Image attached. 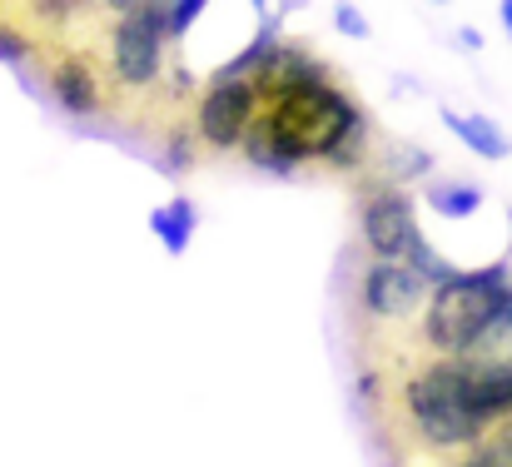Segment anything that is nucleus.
I'll return each mask as SVG.
<instances>
[{"label": "nucleus", "mask_w": 512, "mask_h": 467, "mask_svg": "<svg viewBox=\"0 0 512 467\" xmlns=\"http://www.w3.org/2000/svg\"><path fill=\"white\" fill-rule=\"evenodd\" d=\"M165 0H120L110 25V70L120 90H155L165 80Z\"/></svg>", "instance_id": "20e7f679"}, {"label": "nucleus", "mask_w": 512, "mask_h": 467, "mask_svg": "<svg viewBox=\"0 0 512 467\" xmlns=\"http://www.w3.org/2000/svg\"><path fill=\"white\" fill-rule=\"evenodd\" d=\"M254 115H259L254 80H209V90L194 110V130L209 150H239Z\"/></svg>", "instance_id": "423d86ee"}, {"label": "nucleus", "mask_w": 512, "mask_h": 467, "mask_svg": "<svg viewBox=\"0 0 512 467\" xmlns=\"http://www.w3.org/2000/svg\"><path fill=\"white\" fill-rule=\"evenodd\" d=\"M194 224H199V214H194L189 194H174L170 204L150 209V229L160 234V244H165V254H170V259H179V254L189 249V234H194Z\"/></svg>", "instance_id": "9b49d317"}, {"label": "nucleus", "mask_w": 512, "mask_h": 467, "mask_svg": "<svg viewBox=\"0 0 512 467\" xmlns=\"http://www.w3.org/2000/svg\"><path fill=\"white\" fill-rule=\"evenodd\" d=\"M512 289V254L493 259L488 269H458L448 284H438L428 294V309H423V343L443 358H463V348L488 328V318L498 313V304L508 299Z\"/></svg>", "instance_id": "f03ea898"}, {"label": "nucleus", "mask_w": 512, "mask_h": 467, "mask_svg": "<svg viewBox=\"0 0 512 467\" xmlns=\"http://www.w3.org/2000/svg\"><path fill=\"white\" fill-rule=\"evenodd\" d=\"M463 363V403L473 413V423L488 433L498 418L512 413V363Z\"/></svg>", "instance_id": "6e6552de"}, {"label": "nucleus", "mask_w": 512, "mask_h": 467, "mask_svg": "<svg viewBox=\"0 0 512 467\" xmlns=\"http://www.w3.org/2000/svg\"><path fill=\"white\" fill-rule=\"evenodd\" d=\"M259 115L244 135V155L259 169L289 174L309 159L358 169L368 159V115L329 75L309 85H254Z\"/></svg>", "instance_id": "f257e3e1"}, {"label": "nucleus", "mask_w": 512, "mask_h": 467, "mask_svg": "<svg viewBox=\"0 0 512 467\" xmlns=\"http://www.w3.org/2000/svg\"><path fill=\"white\" fill-rule=\"evenodd\" d=\"M423 199H428V209L443 214V219H468V214L483 209V189L468 184V179H438V184H423Z\"/></svg>", "instance_id": "f8f14e48"}, {"label": "nucleus", "mask_w": 512, "mask_h": 467, "mask_svg": "<svg viewBox=\"0 0 512 467\" xmlns=\"http://www.w3.org/2000/svg\"><path fill=\"white\" fill-rule=\"evenodd\" d=\"M398 413H403V428L413 433V443L428 453H458L483 438V428L473 423V413L463 403V363L458 358L423 363L398 388Z\"/></svg>", "instance_id": "7ed1b4c3"}, {"label": "nucleus", "mask_w": 512, "mask_h": 467, "mask_svg": "<svg viewBox=\"0 0 512 467\" xmlns=\"http://www.w3.org/2000/svg\"><path fill=\"white\" fill-rule=\"evenodd\" d=\"M358 229H363L368 254H373V259H388V264H408V259L423 249V234H418V204H413L408 189H393V184H373V189H363Z\"/></svg>", "instance_id": "39448f33"}, {"label": "nucleus", "mask_w": 512, "mask_h": 467, "mask_svg": "<svg viewBox=\"0 0 512 467\" xmlns=\"http://www.w3.org/2000/svg\"><path fill=\"white\" fill-rule=\"evenodd\" d=\"M428 284L413 274V264H388V259H368L363 279H358V309L373 323H403L408 313L428 304Z\"/></svg>", "instance_id": "0eeeda50"}, {"label": "nucleus", "mask_w": 512, "mask_h": 467, "mask_svg": "<svg viewBox=\"0 0 512 467\" xmlns=\"http://www.w3.org/2000/svg\"><path fill=\"white\" fill-rule=\"evenodd\" d=\"M204 15H209V5H204V0H179V5H165V45L189 40L194 20H204Z\"/></svg>", "instance_id": "2eb2a0df"}, {"label": "nucleus", "mask_w": 512, "mask_h": 467, "mask_svg": "<svg viewBox=\"0 0 512 467\" xmlns=\"http://www.w3.org/2000/svg\"><path fill=\"white\" fill-rule=\"evenodd\" d=\"M423 174H433V155H428V150H418V145H393L388 159H383V179H378V184L403 189L408 179H423Z\"/></svg>", "instance_id": "ddd939ff"}, {"label": "nucleus", "mask_w": 512, "mask_h": 467, "mask_svg": "<svg viewBox=\"0 0 512 467\" xmlns=\"http://www.w3.org/2000/svg\"><path fill=\"white\" fill-rule=\"evenodd\" d=\"M443 125L483 159H508L512 155V140L488 120V115H463V110H443Z\"/></svg>", "instance_id": "9d476101"}, {"label": "nucleus", "mask_w": 512, "mask_h": 467, "mask_svg": "<svg viewBox=\"0 0 512 467\" xmlns=\"http://www.w3.org/2000/svg\"><path fill=\"white\" fill-rule=\"evenodd\" d=\"M50 90L70 115H100L105 110V80L85 55H60L50 65Z\"/></svg>", "instance_id": "1a4fd4ad"}, {"label": "nucleus", "mask_w": 512, "mask_h": 467, "mask_svg": "<svg viewBox=\"0 0 512 467\" xmlns=\"http://www.w3.org/2000/svg\"><path fill=\"white\" fill-rule=\"evenodd\" d=\"M453 467H512V423L503 433H488L468 448V458H458Z\"/></svg>", "instance_id": "4468645a"}, {"label": "nucleus", "mask_w": 512, "mask_h": 467, "mask_svg": "<svg viewBox=\"0 0 512 467\" xmlns=\"http://www.w3.org/2000/svg\"><path fill=\"white\" fill-rule=\"evenodd\" d=\"M498 15H503V30H508V40H512V0H503V5H498Z\"/></svg>", "instance_id": "f3484780"}, {"label": "nucleus", "mask_w": 512, "mask_h": 467, "mask_svg": "<svg viewBox=\"0 0 512 467\" xmlns=\"http://www.w3.org/2000/svg\"><path fill=\"white\" fill-rule=\"evenodd\" d=\"M334 25H339L343 35H353V40H363V35H368V20H363V10H358V5H334Z\"/></svg>", "instance_id": "dca6fc26"}]
</instances>
